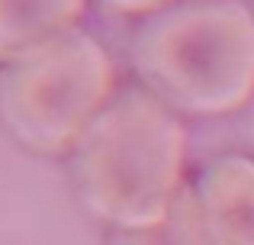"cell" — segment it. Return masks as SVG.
Listing matches in <instances>:
<instances>
[{"label":"cell","mask_w":254,"mask_h":245,"mask_svg":"<svg viewBox=\"0 0 254 245\" xmlns=\"http://www.w3.org/2000/svg\"><path fill=\"white\" fill-rule=\"evenodd\" d=\"M209 245H254V158L222 155L193 184Z\"/></svg>","instance_id":"4"},{"label":"cell","mask_w":254,"mask_h":245,"mask_svg":"<svg viewBox=\"0 0 254 245\" xmlns=\"http://www.w3.org/2000/svg\"><path fill=\"white\" fill-rule=\"evenodd\" d=\"M87 0H0V65L74 29Z\"/></svg>","instance_id":"5"},{"label":"cell","mask_w":254,"mask_h":245,"mask_svg":"<svg viewBox=\"0 0 254 245\" xmlns=\"http://www.w3.org/2000/svg\"><path fill=\"white\" fill-rule=\"evenodd\" d=\"M110 245H209L193 187H184L171 203V213L158 226L145 229H116Z\"/></svg>","instance_id":"6"},{"label":"cell","mask_w":254,"mask_h":245,"mask_svg":"<svg viewBox=\"0 0 254 245\" xmlns=\"http://www.w3.org/2000/svg\"><path fill=\"white\" fill-rule=\"evenodd\" d=\"M187 132L158 97L123 90L71 145V181L81 203L116 229L158 226L184 181Z\"/></svg>","instance_id":"1"},{"label":"cell","mask_w":254,"mask_h":245,"mask_svg":"<svg viewBox=\"0 0 254 245\" xmlns=\"http://www.w3.org/2000/svg\"><path fill=\"white\" fill-rule=\"evenodd\" d=\"M113 62L81 29L39 42L0 65V123L19 145L42 155L71 152L110 103Z\"/></svg>","instance_id":"3"},{"label":"cell","mask_w":254,"mask_h":245,"mask_svg":"<svg viewBox=\"0 0 254 245\" xmlns=\"http://www.w3.org/2000/svg\"><path fill=\"white\" fill-rule=\"evenodd\" d=\"M132 65L164 107L235 113L254 97V13L245 0H174L135 29Z\"/></svg>","instance_id":"2"},{"label":"cell","mask_w":254,"mask_h":245,"mask_svg":"<svg viewBox=\"0 0 254 245\" xmlns=\"http://www.w3.org/2000/svg\"><path fill=\"white\" fill-rule=\"evenodd\" d=\"M103 13H116V16H142V13H158L171 6L174 0H93Z\"/></svg>","instance_id":"7"}]
</instances>
